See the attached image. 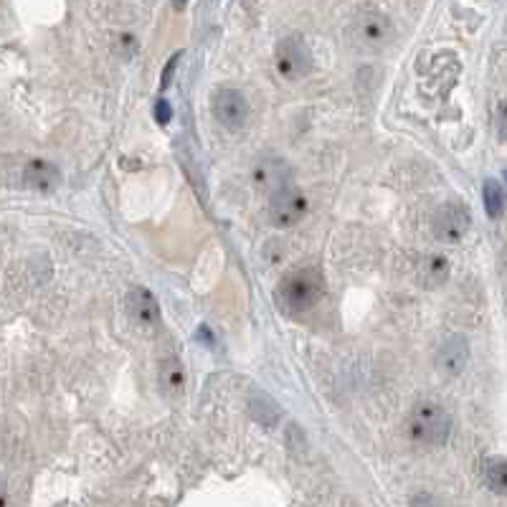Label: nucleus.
<instances>
[{"label":"nucleus","mask_w":507,"mask_h":507,"mask_svg":"<svg viewBox=\"0 0 507 507\" xmlns=\"http://www.w3.org/2000/svg\"><path fill=\"white\" fill-rule=\"evenodd\" d=\"M249 414L256 423H261L264 429H274L279 423V416H282V409L279 404L272 399V396H266L261 391H254L249 396Z\"/></svg>","instance_id":"nucleus-12"},{"label":"nucleus","mask_w":507,"mask_h":507,"mask_svg":"<svg viewBox=\"0 0 507 507\" xmlns=\"http://www.w3.org/2000/svg\"><path fill=\"white\" fill-rule=\"evenodd\" d=\"M307 195L302 193V188H297L295 183H287L284 188L274 190L266 200V221L277 229H290L297 226L307 213Z\"/></svg>","instance_id":"nucleus-4"},{"label":"nucleus","mask_w":507,"mask_h":507,"mask_svg":"<svg viewBox=\"0 0 507 507\" xmlns=\"http://www.w3.org/2000/svg\"><path fill=\"white\" fill-rule=\"evenodd\" d=\"M411 507H447L439 497L429 495V492H418L414 500H411Z\"/></svg>","instance_id":"nucleus-18"},{"label":"nucleus","mask_w":507,"mask_h":507,"mask_svg":"<svg viewBox=\"0 0 507 507\" xmlns=\"http://www.w3.org/2000/svg\"><path fill=\"white\" fill-rule=\"evenodd\" d=\"M127 312L132 314L139 325H155L160 320V304H157L155 295L145 287H135L127 292Z\"/></svg>","instance_id":"nucleus-11"},{"label":"nucleus","mask_w":507,"mask_h":507,"mask_svg":"<svg viewBox=\"0 0 507 507\" xmlns=\"http://www.w3.org/2000/svg\"><path fill=\"white\" fill-rule=\"evenodd\" d=\"M325 295V279L314 266H297L277 284V300L287 312L302 314L317 307Z\"/></svg>","instance_id":"nucleus-1"},{"label":"nucleus","mask_w":507,"mask_h":507,"mask_svg":"<svg viewBox=\"0 0 507 507\" xmlns=\"http://www.w3.org/2000/svg\"><path fill=\"white\" fill-rule=\"evenodd\" d=\"M495 132L502 142H507V102H500L495 109Z\"/></svg>","instance_id":"nucleus-16"},{"label":"nucleus","mask_w":507,"mask_h":507,"mask_svg":"<svg viewBox=\"0 0 507 507\" xmlns=\"http://www.w3.org/2000/svg\"><path fill=\"white\" fill-rule=\"evenodd\" d=\"M23 183L30 190L51 193V190H56V188L61 186V173L49 160H30L23 170Z\"/></svg>","instance_id":"nucleus-10"},{"label":"nucleus","mask_w":507,"mask_h":507,"mask_svg":"<svg viewBox=\"0 0 507 507\" xmlns=\"http://www.w3.org/2000/svg\"><path fill=\"white\" fill-rule=\"evenodd\" d=\"M274 61H277V69L287 81H300L312 72V51H309L307 41H304L300 33H290L277 43V51H274Z\"/></svg>","instance_id":"nucleus-5"},{"label":"nucleus","mask_w":507,"mask_h":507,"mask_svg":"<svg viewBox=\"0 0 507 507\" xmlns=\"http://www.w3.org/2000/svg\"><path fill=\"white\" fill-rule=\"evenodd\" d=\"M449 277V261L439 254H431V256H423L421 264H418V282L426 287V290H434L439 284H444Z\"/></svg>","instance_id":"nucleus-13"},{"label":"nucleus","mask_w":507,"mask_h":507,"mask_svg":"<svg viewBox=\"0 0 507 507\" xmlns=\"http://www.w3.org/2000/svg\"><path fill=\"white\" fill-rule=\"evenodd\" d=\"M173 120V109H170V102L165 99H157L155 102V122L157 125H168Z\"/></svg>","instance_id":"nucleus-17"},{"label":"nucleus","mask_w":507,"mask_h":507,"mask_svg":"<svg viewBox=\"0 0 507 507\" xmlns=\"http://www.w3.org/2000/svg\"><path fill=\"white\" fill-rule=\"evenodd\" d=\"M469 363V340L459 332H452L441 340L439 351H436V365L441 373L447 375H459Z\"/></svg>","instance_id":"nucleus-8"},{"label":"nucleus","mask_w":507,"mask_h":507,"mask_svg":"<svg viewBox=\"0 0 507 507\" xmlns=\"http://www.w3.org/2000/svg\"><path fill=\"white\" fill-rule=\"evenodd\" d=\"M406 434L418 447H441L452 434V416L439 404L423 401L411 409L406 418Z\"/></svg>","instance_id":"nucleus-2"},{"label":"nucleus","mask_w":507,"mask_h":507,"mask_svg":"<svg viewBox=\"0 0 507 507\" xmlns=\"http://www.w3.org/2000/svg\"><path fill=\"white\" fill-rule=\"evenodd\" d=\"M213 107V117H216L226 130H241L249 120V102L239 89H231V86H221V89L213 91L211 99Z\"/></svg>","instance_id":"nucleus-7"},{"label":"nucleus","mask_w":507,"mask_h":507,"mask_svg":"<svg viewBox=\"0 0 507 507\" xmlns=\"http://www.w3.org/2000/svg\"><path fill=\"white\" fill-rule=\"evenodd\" d=\"M482 198H484V208H487V216L500 218L502 211H505V188L497 181H484Z\"/></svg>","instance_id":"nucleus-15"},{"label":"nucleus","mask_w":507,"mask_h":507,"mask_svg":"<svg viewBox=\"0 0 507 507\" xmlns=\"http://www.w3.org/2000/svg\"><path fill=\"white\" fill-rule=\"evenodd\" d=\"M505 178H507V170H505Z\"/></svg>","instance_id":"nucleus-21"},{"label":"nucleus","mask_w":507,"mask_h":507,"mask_svg":"<svg viewBox=\"0 0 507 507\" xmlns=\"http://www.w3.org/2000/svg\"><path fill=\"white\" fill-rule=\"evenodd\" d=\"M393 38L391 21L378 11H360L348 25V43L363 54H375L388 46Z\"/></svg>","instance_id":"nucleus-3"},{"label":"nucleus","mask_w":507,"mask_h":507,"mask_svg":"<svg viewBox=\"0 0 507 507\" xmlns=\"http://www.w3.org/2000/svg\"><path fill=\"white\" fill-rule=\"evenodd\" d=\"M484 482L497 495H507V457H489L484 462Z\"/></svg>","instance_id":"nucleus-14"},{"label":"nucleus","mask_w":507,"mask_h":507,"mask_svg":"<svg viewBox=\"0 0 507 507\" xmlns=\"http://www.w3.org/2000/svg\"><path fill=\"white\" fill-rule=\"evenodd\" d=\"M472 229V216L462 203H441L431 216V231L439 241L454 244Z\"/></svg>","instance_id":"nucleus-6"},{"label":"nucleus","mask_w":507,"mask_h":507,"mask_svg":"<svg viewBox=\"0 0 507 507\" xmlns=\"http://www.w3.org/2000/svg\"><path fill=\"white\" fill-rule=\"evenodd\" d=\"M181 56H183V54H173V56H170L168 64H165L163 79H160V86H163V89H168L170 81H173V74H176V67H178V61H181Z\"/></svg>","instance_id":"nucleus-19"},{"label":"nucleus","mask_w":507,"mask_h":507,"mask_svg":"<svg viewBox=\"0 0 507 507\" xmlns=\"http://www.w3.org/2000/svg\"><path fill=\"white\" fill-rule=\"evenodd\" d=\"M251 178H254V186L259 188L261 193L272 195L274 190H279V188H284L290 183L292 170L282 157H266V160L256 163Z\"/></svg>","instance_id":"nucleus-9"},{"label":"nucleus","mask_w":507,"mask_h":507,"mask_svg":"<svg viewBox=\"0 0 507 507\" xmlns=\"http://www.w3.org/2000/svg\"><path fill=\"white\" fill-rule=\"evenodd\" d=\"M186 6H188V0H173V8H176V11H183Z\"/></svg>","instance_id":"nucleus-20"}]
</instances>
